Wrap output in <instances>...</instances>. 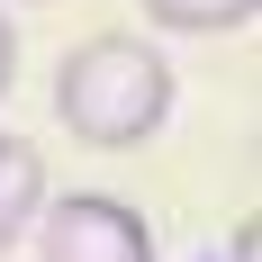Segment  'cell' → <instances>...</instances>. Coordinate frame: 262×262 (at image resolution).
<instances>
[{
    "label": "cell",
    "instance_id": "obj_5",
    "mask_svg": "<svg viewBox=\"0 0 262 262\" xmlns=\"http://www.w3.org/2000/svg\"><path fill=\"white\" fill-rule=\"evenodd\" d=\"M9 81H18V27H9V9H0V100H9Z\"/></svg>",
    "mask_w": 262,
    "mask_h": 262
},
{
    "label": "cell",
    "instance_id": "obj_6",
    "mask_svg": "<svg viewBox=\"0 0 262 262\" xmlns=\"http://www.w3.org/2000/svg\"><path fill=\"white\" fill-rule=\"evenodd\" d=\"M253 244H262V235H253V217H244L235 235H226V262H253Z\"/></svg>",
    "mask_w": 262,
    "mask_h": 262
},
{
    "label": "cell",
    "instance_id": "obj_7",
    "mask_svg": "<svg viewBox=\"0 0 262 262\" xmlns=\"http://www.w3.org/2000/svg\"><path fill=\"white\" fill-rule=\"evenodd\" d=\"M0 9H9V0H0ZM27 9H36V0H27Z\"/></svg>",
    "mask_w": 262,
    "mask_h": 262
},
{
    "label": "cell",
    "instance_id": "obj_4",
    "mask_svg": "<svg viewBox=\"0 0 262 262\" xmlns=\"http://www.w3.org/2000/svg\"><path fill=\"white\" fill-rule=\"evenodd\" d=\"M136 9L163 36H235V27H253L262 0H136Z\"/></svg>",
    "mask_w": 262,
    "mask_h": 262
},
{
    "label": "cell",
    "instance_id": "obj_2",
    "mask_svg": "<svg viewBox=\"0 0 262 262\" xmlns=\"http://www.w3.org/2000/svg\"><path fill=\"white\" fill-rule=\"evenodd\" d=\"M27 235H36V262H154L145 208H136V199H108V190L46 199Z\"/></svg>",
    "mask_w": 262,
    "mask_h": 262
},
{
    "label": "cell",
    "instance_id": "obj_3",
    "mask_svg": "<svg viewBox=\"0 0 262 262\" xmlns=\"http://www.w3.org/2000/svg\"><path fill=\"white\" fill-rule=\"evenodd\" d=\"M36 208H46V154H36L27 136H0V253L27 244Z\"/></svg>",
    "mask_w": 262,
    "mask_h": 262
},
{
    "label": "cell",
    "instance_id": "obj_1",
    "mask_svg": "<svg viewBox=\"0 0 262 262\" xmlns=\"http://www.w3.org/2000/svg\"><path fill=\"white\" fill-rule=\"evenodd\" d=\"M172 63H163L154 36H127V27H108V36H81L63 63H54V118L63 136H81L91 154H136V145H154L172 127Z\"/></svg>",
    "mask_w": 262,
    "mask_h": 262
}]
</instances>
